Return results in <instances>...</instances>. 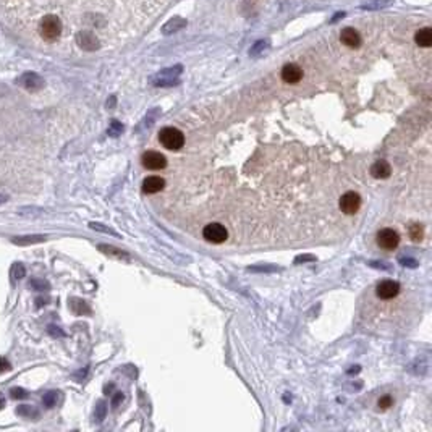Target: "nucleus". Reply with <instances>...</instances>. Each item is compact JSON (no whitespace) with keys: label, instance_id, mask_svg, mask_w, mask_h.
<instances>
[{"label":"nucleus","instance_id":"1","mask_svg":"<svg viewBox=\"0 0 432 432\" xmlns=\"http://www.w3.org/2000/svg\"><path fill=\"white\" fill-rule=\"evenodd\" d=\"M37 33L39 37L45 42H54L57 41L63 33V23L60 16L49 13L39 18V24H37Z\"/></svg>","mask_w":432,"mask_h":432},{"label":"nucleus","instance_id":"2","mask_svg":"<svg viewBox=\"0 0 432 432\" xmlns=\"http://www.w3.org/2000/svg\"><path fill=\"white\" fill-rule=\"evenodd\" d=\"M159 141L168 151H178L185 144V135L178 128L165 126L159 131Z\"/></svg>","mask_w":432,"mask_h":432},{"label":"nucleus","instance_id":"3","mask_svg":"<svg viewBox=\"0 0 432 432\" xmlns=\"http://www.w3.org/2000/svg\"><path fill=\"white\" fill-rule=\"evenodd\" d=\"M375 241H377L379 248L386 249V251H393L400 245V233L393 228H382L377 232Z\"/></svg>","mask_w":432,"mask_h":432},{"label":"nucleus","instance_id":"4","mask_svg":"<svg viewBox=\"0 0 432 432\" xmlns=\"http://www.w3.org/2000/svg\"><path fill=\"white\" fill-rule=\"evenodd\" d=\"M202 237L208 240L209 243H214V245H220V243H223L225 240L228 238V232L227 228L223 227L222 223H209L206 225L204 230H202Z\"/></svg>","mask_w":432,"mask_h":432},{"label":"nucleus","instance_id":"5","mask_svg":"<svg viewBox=\"0 0 432 432\" xmlns=\"http://www.w3.org/2000/svg\"><path fill=\"white\" fill-rule=\"evenodd\" d=\"M141 164L147 170H162L167 167V157L157 151H146L141 156Z\"/></svg>","mask_w":432,"mask_h":432},{"label":"nucleus","instance_id":"6","mask_svg":"<svg viewBox=\"0 0 432 432\" xmlns=\"http://www.w3.org/2000/svg\"><path fill=\"white\" fill-rule=\"evenodd\" d=\"M361 208V196L354 191H346L340 198V209L346 215H354Z\"/></svg>","mask_w":432,"mask_h":432},{"label":"nucleus","instance_id":"7","mask_svg":"<svg viewBox=\"0 0 432 432\" xmlns=\"http://www.w3.org/2000/svg\"><path fill=\"white\" fill-rule=\"evenodd\" d=\"M400 293V284L395 280H384L375 288V295L380 299H392Z\"/></svg>","mask_w":432,"mask_h":432},{"label":"nucleus","instance_id":"8","mask_svg":"<svg viewBox=\"0 0 432 432\" xmlns=\"http://www.w3.org/2000/svg\"><path fill=\"white\" fill-rule=\"evenodd\" d=\"M77 42L83 50H88V52H92L100 47L96 34H92L91 31H86V30H83L77 34Z\"/></svg>","mask_w":432,"mask_h":432},{"label":"nucleus","instance_id":"9","mask_svg":"<svg viewBox=\"0 0 432 432\" xmlns=\"http://www.w3.org/2000/svg\"><path fill=\"white\" fill-rule=\"evenodd\" d=\"M301 78H303V70L296 63H287L282 68V80L288 84H296L301 81Z\"/></svg>","mask_w":432,"mask_h":432},{"label":"nucleus","instance_id":"10","mask_svg":"<svg viewBox=\"0 0 432 432\" xmlns=\"http://www.w3.org/2000/svg\"><path fill=\"white\" fill-rule=\"evenodd\" d=\"M18 83H20L21 86L24 89H28V91H37V89H41L42 84H44V81H42V78L39 77V74L33 73V71H28V73L21 74L20 80H18Z\"/></svg>","mask_w":432,"mask_h":432},{"label":"nucleus","instance_id":"11","mask_svg":"<svg viewBox=\"0 0 432 432\" xmlns=\"http://www.w3.org/2000/svg\"><path fill=\"white\" fill-rule=\"evenodd\" d=\"M165 188V180L159 175H151L146 176L143 182V191L146 194H156L159 191H162Z\"/></svg>","mask_w":432,"mask_h":432},{"label":"nucleus","instance_id":"12","mask_svg":"<svg viewBox=\"0 0 432 432\" xmlns=\"http://www.w3.org/2000/svg\"><path fill=\"white\" fill-rule=\"evenodd\" d=\"M340 41L350 47V49H358L361 45V36L360 33L354 30V28H345V30L340 33Z\"/></svg>","mask_w":432,"mask_h":432},{"label":"nucleus","instance_id":"13","mask_svg":"<svg viewBox=\"0 0 432 432\" xmlns=\"http://www.w3.org/2000/svg\"><path fill=\"white\" fill-rule=\"evenodd\" d=\"M390 173H392V167L387 161H377L371 167V175L374 178H379V180H386V178L390 176Z\"/></svg>","mask_w":432,"mask_h":432},{"label":"nucleus","instance_id":"14","mask_svg":"<svg viewBox=\"0 0 432 432\" xmlns=\"http://www.w3.org/2000/svg\"><path fill=\"white\" fill-rule=\"evenodd\" d=\"M42 241H45V237H41V235H26V237H15L12 240V243H15L16 246H30Z\"/></svg>","mask_w":432,"mask_h":432},{"label":"nucleus","instance_id":"15","mask_svg":"<svg viewBox=\"0 0 432 432\" xmlns=\"http://www.w3.org/2000/svg\"><path fill=\"white\" fill-rule=\"evenodd\" d=\"M415 42L419 47H430L432 45V30L430 28H424V30H419L415 34Z\"/></svg>","mask_w":432,"mask_h":432},{"label":"nucleus","instance_id":"16","mask_svg":"<svg viewBox=\"0 0 432 432\" xmlns=\"http://www.w3.org/2000/svg\"><path fill=\"white\" fill-rule=\"evenodd\" d=\"M410 237L415 241H421L422 237H424V228H422L419 223H413L410 227Z\"/></svg>","mask_w":432,"mask_h":432},{"label":"nucleus","instance_id":"17","mask_svg":"<svg viewBox=\"0 0 432 432\" xmlns=\"http://www.w3.org/2000/svg\"><path fill=\"white\" fill-rule=\"evenodd\" d=\"M26 275V267L21 264V262H15L12 266V277L15 280H21Z\"/></svg>","mask_w":432,"mask_h":432},{"label":"nucleus","instance_id":"18","mask_svg":"<svg viewBox=\"0 0 432 432\" xmlns=\"http://www.w3.org/2000/svg\"><path fill=\"white\" fill-rule=\"evenodd\" d=\"M30 285L33 290H36V292H45V290H49V284L42 278H33L30 282Z\"/></svg>","mask_w":432,"mask_h":432},{"label":"nucleus","instance_id":"19","mask_svg":"<svg viewBox=\"0 0 432 432\" xmlns=\"http://www.w3.org/2000/svg\"><path fill=\"white\" fill-rule=\"evenodd\" d=\"M182 26H185V20H182V18H175V20L168 21V23L165 24L164 33H170V31H172V28H173V31H176V30H180Z\"/></svg>","mask_w":432,"mask_h":432},{"label":"nucleus","instance_id":"20","mask_svg":"<svg viewBox=\"0 0 432 432\" xmlns=\"http://www.w3.org/2000/svg\"><path fill=\"white\" fill-rule=\"evenodd\" d=\"M16 413H18V415H20V416H24V418H36V416H37L36 410H34L33 406H26V405L18 406Z\"/></svg>","mask_w":432,"mask_h":432},{"label":"nucleus","instance_id":"21","mask_svg":"<svg viewBox=\"0 0 432 432\" xmlns=\"http://www.w3.org/2000/svg\"><path fill=\"white\" fill-rule=\"evenodd\" d=\"M42 401H44V405L47 408H52L55 405V401H57V393H55V392H47L45 395H44V398H42Z\"/></svg>","mask_w":432,"mask_h":432},{"label":"nucleus","instance_id":"22","mask_svg":"<svg viewBox=\"0 0 432 432\" xmlns=\"http://www.w3.org/2000/svg\"><path fill=\"white\" fill-rule=\"evenodd\" d=\"M392 405H393V398H392L390 395L382 397V398H379V401H377V406H379L380 410H389Z\"/></svg>","mask_w":432,"mask_h":432},{"label":"nucleus","instance_id":"23","mask_svg":"<svg viewBox=\"0 0 432 432\" xmlns=\"http://www.w3.org/2000/svg\"><path fill=\"white\" fill-rule=\"evenodd\" d=\"M10 395H12L13 400H21V398H26L28 393H26V390L21 389V387H15V389L10 390Z\"/></svg>","mask_w":432,"mask_h":432},{"label":"nucleus","instance_id":"24","mask_svg":"<svg viewBox=\"0 0 432 432\" xmlns=\"http://www.w3.org/2000/svg\"><path fill=\"white\" fill-rule=\"evenodd\" d=\"M121 130H123V126H121L120 123H117V121H112V128L109 130V133H110L112 136H117Z\"/></svg>","mask_w":432,"mask_h":432},{"label":"nucleus","instance_id":"25","mask_svg":"<svg viewBox=\"0 0 432 432\" xmlns=\"http://www.w3.org/2000/svg\"><path fill=\"white\" fill-rule=\"evenodd\" d=\"M10 363H8L5 358H0V374H4V372H7V371H10Z\"/></svg>","mask_w":432,"mask_h":432},{"label":"nucleus","instance_id":"26","mask_svg":"<svg viewBox=\"0 0 432 432\" xmlns=\"http://www.w3.org/2000/svg\"><path fill=\"white\" fill-rule=\"evenodd\" d=\"M96 416H97V419H102V418L106 416V405H104V403H99V405H97Z\"/></svg>","mask_w":432,"mask_h":432},{"label":"nucleus","instance_id":"27","mask_svg":"<svg viewBox=\"0 0 432 432\" xmlns=\"http://www.w3.org/2000/svg\"><path fill=\"white\" fill-rule=\"evenodd\" d=\"M49 334H50L52 337H63V332L60 331L59 327H55V325H50V327H49Z\"/></svg>","mask_w":432,"mask_h":432},{"label":"nucleus","instance_id":"28","mask_svg":"<svg viewBox=\"0 0 432 432\" xmlns=\"http://www.w3.org/2000/svg\"><path fill=\"white\" fill-rule=\"evenodd\" d=\"M4 406H5V398H4L2 395H0V410H2Z\"/></svg>","mask_w":432,"mask_h":432},{"label":"nucleus","instance_id":"29","mask_svg":"<svg viewBox=\"0 0 432 432\" xmlns=\"http://www.w3.org/2000/svg\"><path fill=\"white\" fill-rule=\"evenodd\" d=\"M7 199H8V198H7V196H4V194H0V204H4V202H5Z\"/></svg>","mask_w":432,"mask_h":432}]
</instances>
